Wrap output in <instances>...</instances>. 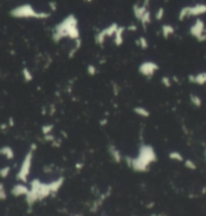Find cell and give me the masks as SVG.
Returning <instances> with one entry per match:
<instances>
[{"label": "cell", "mask_w": 206, "mask_h": 216, "mask_svg": "<svg viewBox=\"0 0 206 216\" xmlns=\"http://www.w3.org/2000/svg\"><path fill=\"white\" fill-rule=\"evenodd\" d=\"M125 162L131 169L137 173H145L149 170L152 164L157 162V152L151 145L142 144L138 156L134 158L126 157Z\"/></svg>", "instance_id": "6da1fadb"}, {"label": "cell", "mask_w": 206, "mask_h": 216, "mask_svg": "<svg viewBox=\"0 0 206 216\" xmlns=\"http://www.w3.org/2000/svg\"><path fill=\"white\" fill-rule=\"evenodd\" d=\"M78 18L74 14H69L53 28V41L59 42L63 38H71L73 41L80 38V29L78 27Z\"/></svg>", "instance_id": "7a4b0ae2"}, {"label": "cell", "mask_w": 206, "mask_h": 216, "mask_svg": "<svg viewBox=\"0 0 206 216\" xmlns=\"http://www.w3.org/2000/svg\"><path fill=\"white\" fill-rule=\"evenodd\" d=\"M52 195L49 183L42 182L39 179H32L29 182V191L25 196V202L29 208H31L36 202L45 200Z\"/></svg>", "instance_id": "3957f363"}, {"label": "cell", "mask_w": 206, "mask_h": 216, "mask_svg": "<svg viewBox=\"0 0 206 216\" xmlns=\"http://www.w3.org/2000/svg\"><path fill=\"white\" fill-rule=\"evenodd\" d=\"M14 18H35V19H46L50 17V13L46 11H36L34 6L29 3L18 5L12 8L9 12Z\"/></svg>", "instance_id": "277c9868"}, {"label": "cell", "mask_w": 206, "mask_h": 216, "mask_svg": "<svg viewBox=\"0 0 206 216\" xmlns=\"http://www.w3.org/2000/svg\"><path fill=\"white\" fill-rule=\"evenodd\" d=\"M34 154L35 151L29 148L28 152H26L24 158H23L21 165L19 167V170L16 174V179L19 182L26 183L28 180V177L31 175V167H32V161H34Z\"/></svg>", "instance_id": "5b68a950"}, {"label": "cell", "mask_w": 206, "mask_h": 216, "mask_svg": "<svg viewBox=\"0 0 206 216\" xmlns=\"http://www.w3.org/2000/svg\"><path fill=\"white\" fill-rule=\"evenodd\" d=\"M206 13V4L204 3H197L195 5L184 6L179 11V20L183 21L189 17H198Z\"/></svg>", "instance_id": "8992f818"}, {"label": "cell", "mask_w": 206, "mask_h": 216, "mask_svg": "<svg viewBox=\"0 0 206 216\" xmlns=\"http://www.w3.org/2000/svg\"><path fill=\"white\" fill-rule=\"evenodd\" d=\"M189 31H190V35L198 42H202L206 41V25L201 18L196 19L195 22L191 25Z\"/></svg>", "instance_id": "52a82bcc"}, {"label": "cell", "mask_w": 206, "mask_h": 216, "mask_svg": "<svg viewBox=\"0 0 206 216\" xmlns=\"http://www.w3.org/2000/svg\"><path fill=\"white\" fill-rule=\"evenodd\" d=\"M118 28L117 23H112V24L108 25L107 27H105L104 29H102L101 31H99L97 35H95V42L98 46H102L105 42V39L107 38H110V36H113L116 29Z\"/></svg>", "instance_id": "ba28073f"}, {"label": "cell", "mask_w": 206, "mask_h": 216, "mask_svg": "<svg viewBox=\"0 0 206 216\" xmlns=\"http://www.w3.org/2000/svg\"><path fill=\"white\" fill-rule=\"evenodd\" d=\"M159 69H160L159 65L153 61H145L138 66L139 74L147 78H152Z\"/></svg>", "instance_id": "9c48e42d"}, {"label": "cell", "mask_w": 206, "mask_h": 216, "mask_svg": "<svg viewBox=\"0 0 206 216\" xmlns=\"http://www.w3.org/2000/svg\"><path fill=\"white\" fill-rule=\"evenodd\" d=\"M29 191V187L25 185V183H22V182H19V183H16V184L13 186L10 190V193L12 196L14 197H21V196H25L28 195Z\"/></svg>", "instance_id": "30bf717a"}, {"label": "cell", "mask_w": 206, "mask_h": 216, "mask_svg": "<svg viewBox=\"0 0 206 216\" xmlns=\"http://www.w3.org/2000/svg\"><path fill=\"white\" fill-rule=\"evenodd\" d=\"M110 194H111V189L109 188L108 190L105 192V193L101 194L94 202H93L92 206L90 207V211L93 212V213H94V212H97L99 210V208L102 206V204L104 203V201L109 197V196H110Z\"/></svg>", "instance_id": "8fae6325"}, {"label": "cell", "mask_w": 206, "mask_h": 216, "mask_svg": "<svg viewBox=\"0 0 206 216\" xmlns=\"http://www.w3.org/2000/svg\"><path fill=\"white\" fill-rule=\"evenodd\" d=\"M188 80L192 84L203 86L206 84V72H200L194 75H189Z\"/></svg>", "instance_id": "7c38bea8"}, {"label": "cell", "mask_w": 206, "mask_h": 216, "mask_svg": "<svg viewBox=\"0 0 206 216\" xmlns=\"http://www.w3.org/2000/svg\"><path fill=\"white\" fill-rule=\"evenodd\" d=\"M108 152H109V156H110L112 159V161L116 163V164H119V163L122 161L121 152L117 148H116L115 145L110 144L108 145Z\"/></svg>", "instance_id": "4fadbf2b"}, {"label": "cell", "mask_w": 206, "mask_h": 216, "mask_svg": "<svg viewBox=\"0 0 206 216\" xmlns=\"http://www.w3.org/2000/svg\"><path fill=\"white\" fill-rule=\"evenodd\" d=\"M64 182H65L64 177H59L56 179V180L49 183L50 188H51V191H52V195H56L58 193V192L60 191V189L62 188V186L64 185Z\"/></svg>", "instance_id": "5bb4252c"}, {"label": "cell", "mask_w": 206, "mask_h": 216, "mask_svg": "<svg viewBox=\"0 0 206 216\" xmlns=\"http://www.w3.org/2000/svg\"><path fill=\"white\" fill-rule=\"evenodd\" d=\"M125 29L126 27H124V26H118V28L116 29L115 34L113 35L114 44L116 46H119L123 44V35H124Z\"/></svg>", "instance_id": "9a60e30c"}, {"label": "cell", "mask_w": 206, "mask_h": 216, "mask_svg": "<svg viewBox=\"0 0 206 216\" xmlns=\"http://www.w3.org/2000/svg\"><path fill=\"white\" fill-rule=\"evenodd\" d=\"M0 156L4 157L6 159H8V161H11V159H13L15 157V152L11 147H9V145H3V147L0 148Z\"/></svg>", "instance_id": "2e32d148"}, {"label": "cell", "mask_w": 206, "mask_h": 216, "mask_svg": "<svg viewBox=\"0 0 206 216\" xmlns=\"http://www.w3.org/2000/svg\"><path fill=\"white\" fill-rule=\"evenodd\" d=\"M148 7H149V5H145V4H142V5L135 4L134 6V8H132V10H134V14L135 16V18H137L138 21L141 20V18L142 17V15L145 14V12L147 10H149Z\"/></svg>", "instance_id": "e0dca14e"}, {"label": "cell", "mask_w": 206, "mask_h": 216, "mask_svg": "<svg viewBox=\"0 0 206 216\" xmlns=\"http://www.w3.org/2000/svg\"><path fill=\"white\" fill-rule=\"evenodd\" d=\"M162 35L164 36V38H170L172 35L175 34V27L171 24H163L161 27Z\"/></svg>", "instance_id": "ac0fdd59"}, {"label": "cell", "mask_w": 206, "mask_h": 216, "mask_svg": "<svg viewBox=\"0 0 206 216\" xmlns=\"http://www.w3.org/2000/svg\"><path fill=\"white\" fill-rule=\"evenodd\" d=\"M134 112L137 115L141 116V117H144V118H148L151 115V112H149L147 108L142 107V106H135L134 108Z\"/></svg>", "instance_id": "d6986e66"}, {"label": "cell", "mask_w": 206, "mask_h": 216, "mask_svg": "<svg viewBox=\"0 0 206 216\" xmlns=\"http://www.w3.org/2000/svg\"><path fill=\"white\" fill-rule=\"evenodd\" d=\"M168 157L170 159H172V161H175V162H179V163H182V162H184V157H183V155L181 154L180 152H178V151H172L169 152V155H168Z\"/></svg>", "instance_id": "ffe728a7"}, {"label": "cell", "mask_w": 206, "mask_h": 216, "mask_svg": "<svg viewBox=\"0 0 206 216\" xmlns=\"http://www.w3.org/2000/svg\"><path fill=\"white\" fill-rule=\"evenodd\" d=\"M21 74H22V78L25 82H31L32 80H34V75H32V73L31 72V70L28 68L26 67L23 68L21 71Z\"/></svg>", "instance_id": "44dd1931"}, {"label": "cell", "mask_w": 206, "mask_h": 216, "mask_svg": "<svg viewBox=\"0 0 206 216\" xmlns=\"http://www.w3.org/2000/svg\"><path fill=\"white\" fill-rule=\"evenodd\" d=\"M139 22L142 23V26H147V25H149V23L152 22L151 12H149V10H147V11L145 12V14L142 15V17L141 18V20H139Z\"/></svg>", "instance_id": "7402d4cb"}, {"label": "cell", "mask_w": 206, "mask_h": 216, "mask_svg": "<svg viewBox=\"0 0 206 216\" xmlns=\"http://www.w3.org/2000/svg\"><path fill=\"white\" fill-rule=\"evenodd\" d=\"M190 101L192 104L197 108L202 106V99L200 98V96H198L196 94H190Z\"/></svg>", "instance_id": "603a6c76"}, {"label": "cell", "mask_w": 206, "mask_h": 216, "mask_svg": "<svg viewBox=\"0 0 206 216\" xmlns=\"http://www.w3.org/2000/svg\"><path fill=\"white\" fill-rule=\"evenodd\" d=\"M184 167L188 170H191V171H195L197 169V165L194 161H192L191 159H184Z\"/></svg>", "instance_id": "cb8c5ba5"}, {"label": "cell", "mask_w": 206, "mask_h": 216, "mask_svg": "<svg viewBox=\"0 0 206 216\" xmlns=\"http://www.w3.org/2000/svg\"><path fill=\"white\" fill-rule=\"evenodd\" d=\"M11 172V168L9 166H4V167L0 168V178L1 179H6L9 176Z\"/></svg>", "instance_id": "d4e9b609"}, {"label": "cell", "mask_w": 206, "mask_h": 216, "mask_svg": "<svg viewBox=\"0 0 206 216\" xmlns=\"http://www.w3.org/2000/svg\"><path fill=\"white\" fill-rule=\"evenodd\" d=\"M137 44H138V46H139V48L142 49H147L149 48L148 39L145 38H144V36H139L138 39L137 41Z\"/></svg>", "instance_id": "484cf974"}, {"label": "cell", "mask_w": 206, "mask_h": 216, "mask_svg": "<svg viewBox=\"0 0 206 216\" xmlns=\"http://www.w3.org/2000/svg\"><path fill=\"white\" fill-rule=\"evenodd\" d=\"M7 199V192L5 186L2 182H0V201H5Z\"/></svg>", "instance_id": "4316f807"}, {"label": "cell", "mask_w": 206, "mask_h": 216, "mask_svg": "<svg viewBox=\"0 0 206 216\" xmlns=\"http://www.w3.org/2000/svg\"><path fill=\"white\" fill-rule=\"evenodd\" d=\"M53 130H54V124H45L42 126V132L44 135L52 134Z\"/></svg>", "instance_id": "83f0119b"}, {"label": "cell", "mask_w": 206, "mask_h": 216, "mask_svg": "<svg viewBox=\"0 0 206 216\" xmlns=\"http://www.w3.org/2000/svg\"><path fill=\"white\" fill-rule=\"evenodd\" d=\"M87 73H88V75H90V76H95L96 74H97V69H96L94 65L90 64L87 66Z\"/></svg>", "instance_id": "f1b7e54d"}, {"label": "cell", "mask_w": 206, "mask_h": 216, "mask_svg": "<svg viewBox=\"0 0 206 216\" xmlns=\"http://www.w3.org/2000/svg\"><path fill=\"white\" fill-rule=\"evenodd\" d=\"M161 82H162V84L165 86V87H167V88H170L171 86H172V81H171V79L167 77V76H164V77H162V80H161Z\"/></svg>", "instance_id": "f546056e"}, {"label": "cell", "mask_w": 206, "mask_h": 216, "mask_svg": "<svg viewBox=\"0 0 206 216\" xmlns=\"http://www.w3.org/2000/svg\"><path fill=\"white\" fill-rule=\"evenodd\" d=\"M164 15H165V9L161 7L160 9H158L157 13H156V19H157V20H162Z\"/></svg>", "instance_id": "4dcf8cb0"}, {"label": "cell", "mask_w": 206, "mask_h": 216, "mask_svg": "<svg viewBox=\"0 0 206 216\" xmlns=\"http://www.w3.org/2000/svg\"><path fill=\"white\" fill-rule=\"evenodd\" d=\"M44 139L46 141H48V142H51V144H53L55 141H56V137L53 134H46L44 135Z\"/></svg>", "instance_id": "1f68e13d"}, {"label": "cell", "mask_w": 206, "mask_h": 216, "mask_svg": "<svg viewBox=\"0 0 206 216\" xmlns=\"http://www.w3.org/2000/svg\"><path fill=\"white\" fill-rule=\"evenodd\" d=\"M127 29H128V31H137V26H134V25H131V26H128Z\"/></svg>", "instance_id": "d6a6232c"}, {"label": "cell", "mask_w": 206, "mask_h": 216, "mask_svg": "<svg viewBox=\"0 0 206 216\" xmlns=\"http://www.w3.org/2000/svg\"><path fill=\"white\" fill-rule=\"evenodd\" d=\"M9 126H13V125H14V120H13V118L12 117H10V118H9Z\"/></svg>", "instance_id": "836d02e7"}, {"label": "cell", "mask_w": 206, "mask_h": 216, "mask_svg": "<svg viewBox=\"0 0 206 216\" xmlns=\"http://www.w3.org/2000/svg\"><path fill=\"white\" fill-rule=\"evenodd\" d=\"M83 168V164H76V169H82Z\"/></svg>", "instance_id": "e575fe53"}, {"label": "cell", "mask_w": 206, "mask_h": 216, "mask_svg": "<svg viewBox=\"0 0 206 216\" xmlns=\"http://www.w3.org/2000/svg\"><path fill=\"white\" fill-rule=\"evenodd\" d=\"M204 159H205V163H206V145H205V148H204Z\"/></svg>", "instance_id": "d590c367"}, {"label": "cell", "mask_w": 206, "mask_h": 216, "mask_svg": "<svg viewBox=\"0 0 206 216\" xmlns=\"http://www.w3.org/2000/svg\"><path fill=\"white\" fill-rule=\"evenodd\" d=\"M73 216H83V215H82V214H78V213H77V214H74Z\"/></svg>", "instance_id": "8d00e7d4"}, {"label": "cell", "mask_w": 206, "mask_h": 216, "mask_svg": "<svg viewBox=\"0 0 206 216\" xmlns=\"http://www.w3.org/2000/svg\"><path fill=\"white\" fill-rule=\"evenodd\" d=\"M85 1H88V2H91L92 0H85Z\"/></svg>", "instance_id": "74e56055"}, {"label": "cell", "mask_w": 206, "mask_h": 216, "mask_svg": "<svg viewBox=\"0 0 206 216\" xmlns=\"http://www.w3.org/2000/svg\"><path fill=\"white\" fill-rule=\"evenodd\" d=\"M132 216H137V215H132Z\"/></svg>", "instance_id": "f35d334b"}, {"label": "cell", "mask_w": 206, "mask_h": 216, "mask_svg": "<svg viewBox=\"0 0 206 216\" xmlns=\"http://www.w3.org/2000/svg\"><path fill=\"white\" fill-rule=\"evenodd\" d=\"M103 216H107V215H103Z\"/></svg>", "instance_id": "ab89813d"}]
</instances>
